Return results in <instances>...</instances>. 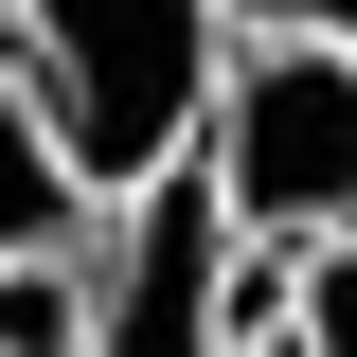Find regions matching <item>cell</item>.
I'll use <instances>...</instances> for the list:
<instances>
[{
    "mask_svg": "<svg viewBox=\"0 0 357 357\" xmlns=\"http://www.w3.org/2000/svg\"><path fill=\"white\" fill-rule=\"evenodd\" d=\"M0 54L36 72V107H54V143H72L89 197H143L215 126L232 0H0Z\"/></svg>",
    "mask_w": 357,
    "mask_h": 357,
    "instance_id": "obj_1",
    "label": "cell"
},
{
    "mask_svg": "<svg viewBox=\"0 0 357 357\" xmlns=\"http://www.w3.org/2000/svg\"><path fill=\"white\" fill-rule=\"evenodd\" d=\"M197 178L232 197V232H357V36H232Z\"/></svg>",
    "mask_w": 357,
    "mask_h": 357,
    "instance_id": "obj_2",
    "label": "cell"
},
{
    "mask_svg": "<svg viewBox=\"0 0 357 357\" xmlns=\"http://www.w3.org/2000/svg\"><path fill=\"white\" fill-rule=\"evenodd\" d=\"M89 286H107V340L89 357H232V197L197 161H161L143 197L89 215Z\"/></svg>",
    "mask_w": 357,
    "mask_h": 357,
    "instance_id": "obj_3",
    "label": "cell"
},
{
    "mask_svg": "<svg viewBox=\"0 0 357 357\" xmlns=\"http://www.w3.org/2000/svg\"><path fill=\"white\" fill-rule=\"evenodd\" d=\"M89 215H107V197L72 178V143H54V107H36V72L0 54V250H72Z\"/></svg>",
    "mask_w": 357,
    "mask_h": 357,
    "instance_id": "obj_4",
    "label": "cell"
},
{
    "mask_svg": "<svg viewBox=\"0 0 357 357\" xmlns=\"http://www.w3.org/2000/svg\"><path fill=\"white\" fill-rule=\"evenodd\" d=\"M89 340H107L89 232H72V250H0V357H89Z\"/></svg>",
    "mask_w": 357,
    "mask_h": 357,
    "instance_id": "obj_5",
    "label": "cell"
},
{
    "mask_svg": "<svg viewBox=\"0 0 357 357\" xmlns=\"http://www.w3.org/2000/svg\"><path fill=\"white\" fill-rule=\"evenodd\" d=\"M304 357H357V232L304 250Z\"/></svg>",
    "mask_w": 357,
    "mask_h": 357,
    "instance_id": "obj_6",
    "label": "cell"
},
{
    "mask_svg": "<svg viewBox=\"0 0 357 357\" xmlns=\"http://www.w3.org/2000/svg\"><path fill=\"white\" fill-rule=\"evenodd\" d=\"M232 36H357V0H232Z\"/></svg>",
    "mask_w": 357,
    "mask_h": 357,
    "instance_id": "obj_7",
    "label": "cell"
},
{
    "mask_svg": "<svg viewBox=\"0 0 357 357\" xmlns=\"http://www.w3.org/2000/svg\"><path fill=\"white\" fill-rule=\"evenodd\" d=\"M232 357H304V340H232Z\"/></svg>",
    "mask_w": 357,
    "mask_h": 357,
    "instance_id": "obj_8",
    "label": "cell"
}]
</instances>
